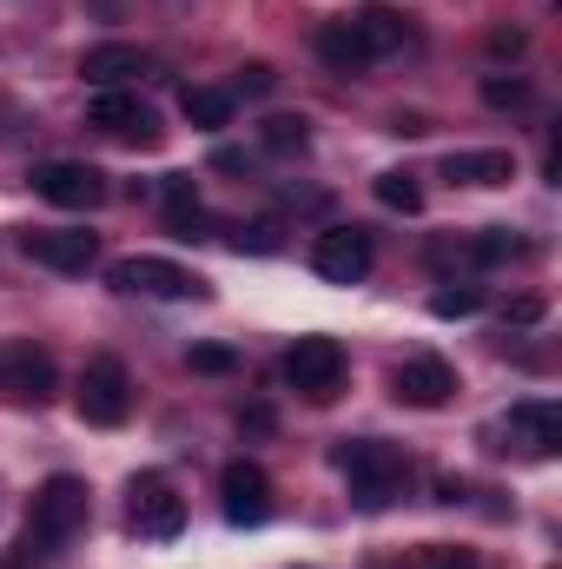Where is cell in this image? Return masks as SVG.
<instances>
[{
	"instance_id": "cell-1",
	"label": "cell",
	"mask_w": 562,
	"mask_h": 569,
	"mask_svg": "<svg viewBox=\"0 0 562 569\" xmlns=\"http://www.w3.org/2000/svg\"><path fill=\"white\" fill-rule=\"evenodd\" d=\"M80 530H87V483L60 470V477H47V483L33 490V503H27L20 557H27V563H47V557H60Z\"/></svg>"
},
{
	"instance_id": "cell-2",
	"label": "cell",
	"mask_w": 562,
	"mask_h": 569,
	"mask_svg": "<svg viewBox=\"0 0 562 569\" xmlns=\"http://www.w3.org/2000/svg\"><path fill=\"white\" fill-rule=\"evenodd\" d=\"M331 463L344 470L358 510H384V503L404 490V477H411V463H404L391 443H378V437H344V443L331 450Z\"/></svg>"
},
{
	"instance_id": "cell-3",
	"label": "cell",
	"mask_w": 562,
	"mask_h": 569,
	"mask_svg": "<svg viewBox=\"0 0 562 569\" xmlns=\"http://www.w3.org/2000/svg\"><path fill=\"white\" fill-rule=\"evenodd\" d=\"M73 405H80V425H93V430L127 425V418H133V378H127V365H120L113 351H93V358L80 365Z\"/></svg>"
},
{
	"instance_id": "cell-4",
	"label": "cell",
	"mask_w": 562,
	"mask_h": 569,
	"mask_svg": "<svg viewBox=\"0 0 562 569\" xmlns=\"http://www.w3.org/2000/svg\"><path fill=\"white\" fill-rule=\"evenodd\" d=\"M344 371H351V358H344L338 338H298L284 351V385L298 398H311V405H331L344 391Z\"/></svg>"
},
{
	"instance_id": "cell-5",
	"label": "cell",
	"mask_w": 562,
	"mask_h": 569,
	"mask_svg": "<svg viewBox=\"0 0 562 569\" xmlns=\"http://www.w3.org/2000/svg\"><path fill=\"white\" fill-rule=\"evenodd\" d=\"M33 192L60 212H93V206H107V172L87 159H47V166H33Z\"/></svg>"
},
{
	"instance_id": "cell-6",
	"label": "cell",
	"mask_w": 562,
	"mask_h": 569,
	"mask_svg": "<svg viewBox=\"0 0 562 569\" xmlns=\"http://www.w3.org/2000/svg\"><path fill=\"white\" fill-rule=\"evenodd\" d=\"M60 391V365H53V351L47 345H7L0 351V398L7 405H47Z\"/></svg>"
},
{
	"instance_id": "cell-7",
	"label": "cell",
	"mask_w": 562,
	"mask_h": 569,
	"mask_svg": "<svg viewBox=\"0 0 562 569\" xmlns=\"http://www.w3.org/2000/svg\"><path fill=\"white\" fill-rule=\"evenodd\" d=\"M371 232L364 226H324L318 239H311V272L318 279H331V284H358V279H371Z\"/></svg>"
},
{
	"instance_id": "cell-8",
	"label": "cell",
	"mask_w": 562,
	"mask_h": 569,
	"mask_svg": "<svg viewBox=\"0 0 562 569\" xmlns=\"http://www.w3.org/2000/svg\"><path fill=\"white\" fill-rule=\"evenodd\" d=\"M127 497H133V530H140V537H152V543H172V537L185 530V497L172 490V477L140 470Z\"/></svg>"
},
{
	"instance_id": "cell-9",
	"label": "cell",
	"mask_w": 562,
	"mask_h": 569,
	"mask_svg": "<svg viewBox=\"0 0 562 569\" xmlns=\"http://www.w3.org/2000/svg\"><path fill=\"white\" fill-rule=\"evenodd\" d=\"M391 398L411 405V411H443V405L456 398V371H450L436 351H418V358H404V365L391 371Z\"/></svg>"
},
{
	"instance_id": "cell-10",
	"label": "cell",
	"mask_w": 562,
	"mask_h": 569,
	"mask_svg": "<svg viewBox=\"0 0 562 569\" xmlns=\"http://www.w3.org/2000/svg\"><path fill=\"white\" fill-rule=\"evenodd\" d=\"M20 252L33 259V266H47V272H93L100 266V239L93 232H80V226H53V232H20Z\"/></svg>"
},
{
	"instance_id": "cell-11",
	"label": "cell",
	"mask_w": 562,
	"mask_h": 569,
	"mask_svg": "<svg viewBox=\"0 0 562 569\" xmlns=\"http://www.w3.org/2000/svg\"><path fill=\"white\" fill-rule=\"evenodd\" d=\"M87 127H100L107 140H140V146L159 140V113L145 107L140 93H127V87H107V93H93V107H87Z\"/></svg>"
},
{
	"instance_id": "cell-12",
	"label": "cell",
	"mask_w": 562,
	"mask_h": 569,
	"mask_svg": "<svg viewBox=\"0 0 562 569\" xmlns=\"http://www.w3.org/2000/svg\"><path fill=\"white\" fill-rule=\"evenodd\" d=\"M219 497H225V517L245 523V530L272 517V477H265L252 457H232V463L219 470Z\"/></svg>"
},
{
	"instance_id": "cell-13",
	"label": "cell",
	"mask_w": 562,
	"mask_h": 569,
	"mask_svg": "<svg viewBox=\"0 0 562 569\" xmlns=\"http://www.w3.org/2000/svg\"><path fill=\"white\" fill-rule=\"evenodd\" d=\"M120 291H140V298H205V279L172 266V259H120L113 266Z\"/></svg>"
},
{
	"instance_id": "cell-14",
	"label": "cell",
	"mask_w": 562,
	"mask_h": 569,
	"mask_svg": "<svg viewBox=\"0 0 562 569\" xmlns=\"http://www.w3.org/2000/svg\"><path fill=\"white\" fill-rule=\"evenodd\" d=\"M510 443H523L530 457H556L562 450V405L556 398H523V405H510Z\"/></svg>"
},
{
	"instance_id": "cell-15",
	"label": "cell",
	"mask_w": 562,
	"mask_h": 569,
	"mask_svg": "<svg viewBox=\"0 0 562 569\" xmlns=\"http://www.w3.org/2000/svg\"><path fill=\"white\" fill-rule=\"evenodd\" d=\"M443 179L450 186H510L516 179V159L503 146H463V152L443 159Z\"/></svg>"
},
{
	"instance_id": "cell-16",
	"label": "cell",
	"mask_w": 562,
	"mask_h": 569,
	"mask_svg": "<svg viewBox=\"0 0 562 569\" xmlns=\"http://www.w3.org/2000/svg\"><path fill=\"white\" fill-rule=\"evenodd\" d=\"M351 33L364 40V53H371V60H384V53H398V47L411 40L404 13H398V7H384V0H371L364 13H351Z\"/></svg>"
},
{
	"instance_id": "cell-17",
	"label": "cell",
	"mask_w": 562,
	"mask_h": 569,
	"mask_svg": "<svg viewBox=\"0 0 562 569\" xmlns=\"http://www.w3.org/2000/svg\"><path fill=\"white\" fill-rule=\"evenodd\" d=\"M145 67V53L140 47H127V40H113V47H87V60H80V73L107 93V87H127L133 73Z\"/></svg>"
},
{
	"instance_id": "cell-18",
	"label": "cell",
	"mask_w": 562,
	"mask_h": 569,
	"mask_svg": "<svg viewBox=\"0 0 562 569\" xmlns=\"http://www.w3.org/2000/svg\"><path fill=\"white\" fill-rule=\"evenodd\" d=\"M318 60L331 67V73H364L371 67V53H364V40L351 33V20H331V27H318Z\"/></svg>"
},
{
	"instance_id": "cell-19",
	"label": "cell",
	"mask_w": 562,
	"mask_h": 569,
	"mask_svg": "<svg viewBox=\"0 0 562 569\" xmlns=\"http://www.w3.org/2000/svg\"><path fill=\"white\" fill-rule=\"evenodd\" d=\"M179 113H185V127L219 133V127H232V93L225 87H185L179 93Z\"/></svg>"
},
{
	"instance_id": "cell-20",
	"label": "cell",
	"mask_w": 562,
	"mask_h": 569,
	"mask_svg": "<svg viewBox=\"0 0 562 569\" xmlns=\"http://www.w3.org/2000/svg\"><path fill=\"white\" fill-rule=\"evenodd\" d=\"M523 252H530V239L510 232V226H483V232L470 239V259H476V266H510V259H523Z\"/></svg>"
},
{
	"instance_id": "cell-21",
	"label": "cell",
	"mask_w": 562,
	"mask_h": 569,
	"mask_svg": "<svg viewBox=\"0 0 562 569\" xmlns=\"http://www.w3.org/2000/svg\"><path fill=\"white\" fill-rule=\"evenodd\" d=\"M259 146H265V152H304V146H311V127H304L298 113H272V120L259 127Z\"/></svg>"
},
{
	"instance_id": "cell-22",
	"label": "cell",
	"mask_w": 562,
	"mask_h": 569,
	"mask_svg": "<svg viewBox=\"0 0 562 569\" xmlns=\"http://www.w3.org/2000/svg\"><path fill=\"white\" fill-rule=\"evenodd\" d=\"M378 206H384V212H418L423 186L411 179V172H378Z\"/></svg>"
},
{
	"instance_id": "cell-23",
	"label": "cell",
	"mask_w": 562,
	"mask_h": 569,
	"mask_svg": "<svg viewBox=\"0 0 562 569\" xmlns=\"http://www.w3.org/2000/svg\"><path fill=\"white\" fill-rule=\"evenodd\" d=\"M483 107H530V80L523 73H483Z\"/></svg>"
},
{
	"instance_id": "cell-24",
	"label": "cell",
	"mask_w": 562,
	"mask_h": 569,
	"mask_svg": "<svg viewBox=\"0 0 562 569\" xmlns=\"http://www.w3.org/2000/svg\"><path fill=\"white\" fill-rule=\"evenodd\" d=\"M430 311H436V318H470V311H483V291H476V284H443V291L430 298Z\"/></svg>"
},
{
	"instance_id": "cell-25",
	"label": "cell",
	"mask_w": 562,
	"mask_h": 569,
	"mask_svg": "<svg viewBox=\"0 0 562 569\" xmlns=\"http://www.w3.org/2000/svg\"><path fill=\"white\" fill-rule=\"evenodd\" d=\"M185 365H192L199 378H225V371H239V351H232V345H192Z\"/></svg>"
},
{
	"instance_id": "cell-26",
	"label": "cell",
	"mask_w": 562,
	"mask_h": 569,
	"mask_svg": "<svg viewBox=\"0 0 562 569\" xmlns=\"http://www.w3.org/2000/svg\"><path fill=\"white\" fill-rule=\"evenodd\" d=\"M165 212H199V186H192V172H165Z\"/></svg>"
},
{
	"instance_id": "cell-27",
	"label": "cell",
	"mask_w": 562,
	"mask_h": 569,
	"mask_svg": "<svg viewBox=\"0 0 562 569\" xmlns=\"http://www.w3.org/2000/svg\"><path fill=\"white\" fill-rule=\"evenodd\" d=\"M232 246H239V252H279L284 239H279V226H239Z\"/></svg>"
},
{
	"instance_id": "cell-28",
	"label": "cell",
	"mask_w": 562,
	"mask_h": 569,
	"mask_svg": "<svg viewBox=\"0 0 562 569\" xmlns=\"http://www.w3.org/2000/svg\"><path fill=\"white\" fill-rule=\"evenodd\" d=\"M423 569H476L470 550H423Z\"/></svg>"
},
{
	"instance_id": "cell-29",
	"label": "cell",
	"mask_w": 562,
	"mask_h": 569,
	"mask_svg": "<svg viewBox=\"0 0 562 569\" xmlns=\"http://www.w3.org/2000/svg\"><path fill=\"white\" fill-rule=\"evenodd\" d=\"M239 425L252 430V437H272V430H279V418H272L265 405H252V411H239Z\"/></svg>"
},
{
	"instance_id": "cell-30",
	"label": "cell",
	"mask_w": 562,
	"mask_h": 569,
	"mask_svg": "<svg viewBox=\"0 0 562 569\" xmlns=\"http://www.w3.org/2000/svg\"><path fill=\"white\" fill-rule=\"evenodd\" d=\"M239 87H245V93H272V67H259V60L239 67Z\"/></svg>"
},
{
	"instance_id": "cell-31",
	"label": "cell",
	"mask_w": 562,
	"mask_h": 569,
	"mask_svg": "<svg viewBox=\"0 0 562 569\" xmlns=\"http://www.w3.org/2000/svg\"><path fill=\"white\" fill-rule=\"evenodd\" d=\"M503 318H510V325H536V318H543V298H510Z\"/></svg>"
},
{
	"instance_id": "cell-32",
	"label": "cell",
	"mask_w": 562,
	"mask_h": 569,
	"mask_svg": "<svg viewBox=\"0 0 562 569\" xmlns=\"http://www.w3.org/2000/svg\"><path fill=\"white\" fill-rule=\"evenodd\" d=\"M490 53H523V33H516V27H496V33H490Z\"/></svg>"
}]
</instances>
